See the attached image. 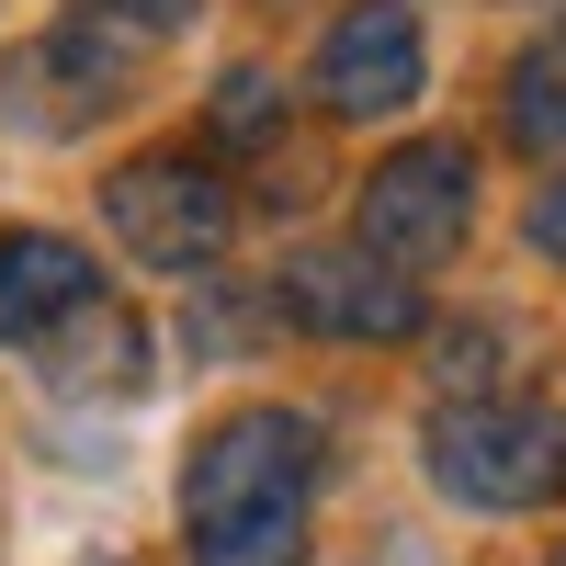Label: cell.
<instances>
[{
	"instance_id": "obj_4",
	"label": "cell",
	"mask_w": 566,
	"mask_h": 566,
	"mask_svg": "<svg viewBox=\"0 0 566 566\" xmlns=\"http://www.w3.org/2000/svg\"><path fill=\"white\" fill-rule=\"evenodd\" d=\"M103 216H114L125 261H148V272H205V261L227 250V227H239V193H227L205 159L159 148V159H125V170L103 181Z\"/></svg>"
},
{
	"instance_id": "obj_6",
	"label": "cell",
	"mask_w": 566,
	"mask_h": 566,
	"mask_svg": "<svg viewBox=\"0 0 566 566\" xmlns=\"http://www.w3.org/2000/svg\"><path fill=\"white\" fill-rule=\"evenodd\" d=\"M419 91V12L408 0H352L317 45V103L328 114H397Z\"/></svg>"
},
{
	"instance_id": "obj_2",
	"label": "cell",
	"mask_w": 566,
	"mask_h": 566,
	"mask_svg": "<svg viewBox=\"0 0 566 566\" xmlns=\"http://www.w3.org/2000/svg\"><path fill=\"white\" fill-rule=\"evenodd\" d=\"M419 453H431L442 499H464V510H555L566 499V408H533V397H453L419 431Z\"/></svg>"
},
{
	"instance_id": "obj_3",
	"label": "cell",
	"mask_w": 566,
	"mask_h": 566,
	"mask_svg": "<svg viewBox=\"0 0 566 566\" xmlns=\"http://www.w3.org/2000/svg\"><path fill=\"white\" fill-rule=\"evenodd\" d=\"M363 250L397 261V272H442L464 250V227H476V159L453 148V136H419V148H397L386 170L363 181Z\"/></svg>"
},
{
	"instance_id": "obj_1",
	"label": "cell",
	"mask_w": 566,
	"mask_h": 566,
	"mask_svg": "<svg viewBox=\"0 0 566 566\" xmlns=\"http://www.w3.org/2000/svg\"><path fill=\"white\" fill-rule=\"evenodd\" d=\"M306 488H317V431L295 408L216 419L181 464L193 566H306Z\"/></svg>"
},
{
	"instance_id": "obj_7",
	"label": "cell",
	"mask_w": 566,
	"mask_h": 566,
	"mask_svg": "<svg viewBox=\"0 0 566 566\" xmlns=\"http://www.w3.org/2000/svg\"><path fill=\"white\" fill-rule=\"evenodd\" d=\"M91 295H103V272H91L80 239H57V227H0V340L12 352L57 340Z\"/></svg>"
},
{
	"instance_id": "obj_5",
	"label": "cell",
	"mask_w": 566,
	"mask_h": 566,
	"mask_svg": "<svg viewBox=\"0 0 566 566\" xmlns=\"http://www.w3.org/2000/svg\"><path fill=\"white\" fill-rule=\"evenodd\" d=\"M283 317L317 340H419V272L374 250H295L283 261Z\"/></svg>"
},
{
	"instance_id": "obj_8",
	"label": "cell",
	"mask_w": 566,
	"mask_h": 566,
	"mask_svg": "<svg viewBox=\"0 0 566 566\" xmlns=\"http://www.w3.org/2000/svg\"><path fill=\"white\" fill-rule=\"evenodd\" d=\"M34 352H45V374H57V386H80V397H136V374H148V328L114 317L103 295H91L57 340H34Z\"/></svg>"
},
{
	"instance_id": "obj_10",
	"label": "cell",
	"mask_w": 566,
	"mask_h": 566,
	"mask_svg": "<svg viewBox=\"0 0 566 566\" xmlns=\"http://www.w3.org/2000/svg\"><path fill=\"white\" fill-rule=\"evenodd\" d=\"M272 125H283V91H272L261 69H227V80H216V136H227V148H261Z\"/></svg>"
},
{
	"instance_id": "obj_9",
	"label": "cell",
	"mask_w": 566,
	"mask_h": 566,
	"mask_svg": "<svg viewBox=\"0 0 566 566\" xmlns=\"http://www.w3.org/2000/svg\"><path fill=\"white\" fill-rule=\"evenodd\" d=\"M510 136H522V148H566V34L555 45H533L522 69H510Z\"/></svg>"
},
{
	"instance_id": "obj_12",
	"label": "cell",
	"mask_w": 566,
	"mask_h": 566,
	"mask_svg": "<svg viewBox=\"0 0 566 566\" xmlns=\"http://www.w3.org/2000/svg\"><path fill=\"white\" fill-rule=\"evenodd\" d=\"M103 12L136 23V34H181V23H193V0H103Z\"/></svg>"
},
{
	"instance_id": "obj_11",
	"label": "cell",
	"mask_w": 566,
	"mask_h": 566,
	"mask_svg": "<svg viewBox=\"0 0 566 566\" xmlns=\"http://www.w3.org/2000/svg\"><path fill=\"white\" fill-rule=\"evenodd\" d=\"M522 239H533L544 261H566V181H544V193H533V216H522Z\"/></svg>"
},
{
	"instance_id": "obj_13",
	"label": "cell",
	"mask_w": 566,
	"mask_h": 566,
	"mask_svg": "<svg viewBox=\"0 0 566 566\" xmlns=\"http://www.w3.org/2000/svg\"><path fill=\"white\" fill-rule=\"evenodd\" d=\"M555 566H566V544H555Z\"/></svg>"
}]
</instances>
